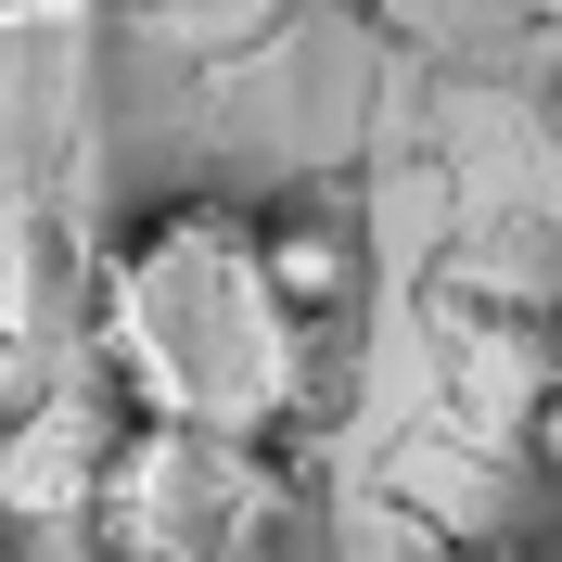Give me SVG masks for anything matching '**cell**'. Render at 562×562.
<instances>
[{
	"instance_id": "3957f363",
	"label": "cell",
	"mask_w": 562,
	"mask_h": 562,
	"mask_svg": "<svg viewBox=\"0 0 562 562\" xmlns=\"http://www.w3.org/2000/svg\"><path fill=\"white\" fill-rule=\"evenodd\" d=\"M244 244H256V281H269L281 307L307 319V333H333V319L358 307V231L346 205H307V192H281V205H244Z\"/></svg>"
},
{
	"instance_id": "277c9868",
	"label": "cell",
	"mask_w": 562,
	"mask_h": 562,
	"mask_svg": "<svg viewBox=\"0 0 562 562\" xmlns=\"http://www.w3.org/2000/svg\"><path fill=\"white\" fill-rule=\"evenodd\" d=\"M525 460H537V486H562V371L525 396Z\"/></svg>"
},
{
	"instance_id": "7a4b0ae2",
	"label": "cell",
	"mask_w": 562,
	"mask_h": 562,
	"mask_svg": "<svg viewBox=\"0 0 562 562\" xmlns=\"http://www.w3.org/2000/svg\"><path fill=\"white\" fill-rule=\"evenodd\" d=\"M90 562H281L294 486L281 448L244 435H179V422H115L77 486Z\"/></svg>"
},
{
	"instance_id": "5b68a950",
	"label": "cell",
	"mask_w": 562,
	"mask_h": 562,
	"mask_svg": "<svg viewBox=\"0 0 562 562\" xmlns=\"http://www.w3.org/2000/svg\"><path fill=\"white\" fill-rule=\"evenodd\" d=\"M409 562H537V550H512V537H422Z\"/></svg>"
},
{
	"instance_id": "8992f818",
	"label": "cell",
	"mask_w": 562,
	"mask_h": 562,
	"mask_svg": "<svg viewBox=\"0 0 562 562\" xmlns=\"http://www.w3.org/2000/svg\"><path fill=\"white\" fill-rule=\"evenodd\" d=\"M0 562H26V550H13V512H0Z\"/></svg>"
},
{
	"instance_id": "6da1fadb",
	"label": "cell",
	"mask_w": 562,
	"mask_h": 562,
	"mask_svg": "<svg viewBox=\"0 0 562 562\" xmlns=\"http://www.w3.org/2000/svg\"><path fill=\"white\" fill-rule=\"evenodd\" d=\"M307 358L319 333L256 281L244 205H140L103 244L90 281V371H103L115 422H179V435H244L281 448L307 422Z\"/></svg>"
}]
</instances>
